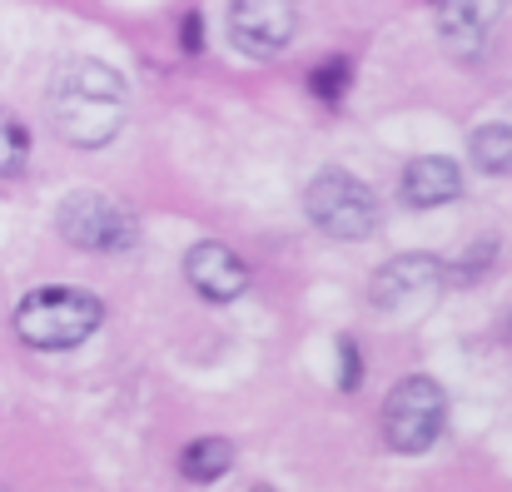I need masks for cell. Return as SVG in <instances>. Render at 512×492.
I'll list each match as a JSON object with an SVG mask.
<instances>
[{"label": "cell", "mask_w": 512, "mask_h": 492, "mask_svg": "<svg viewBox=\"0 0 512 492\" xmlns=\"http://www.w3.org/2000/svg\"><path fill=\"white\" fill-rule=\"evenodd\" d=\"M443 279H448V269L438 254H398L368 279V304L373 309H408V304H423Z\"/></svg>", "instance_id": "52a82bcc"}, {"label": "cell", "mask_w": 512, "mask_h": 492, "mask_svg": "<svg viewBox=\"0 0 512 492\" xmlns=\"http://www.w3.org/2000/svg\"><path fill=\"white\" fill-rule=\"evenodd\" d=\"M100 324H105V304H100L90 289H75V284L30 289V294L20 299V309H15L20 343H30V348H40V353L80 348Z\"/></svg>", "instance_id": "7a4b0ae2"}, {"label": "cell", "mask_w": 512, "mask_h": 492, "mask_svg": "<svg viewBox=\"0 0 512 492\" xmlns=\"http://www.w3.org/2000/svg\"><path fill=\"white\" fill-rule=\"evenodd\" d=\"M249 492H274V488H264V483H259V488H249Z\"/></svg>", "instance_id": "e0dca14e"}, {"label": "cell", "mask_w": 512, "mask_h": 492, "mask_svg": "<svg viewBox=\"0 0 512 492\" xmlns=\"http://www.w3.org/2000/svg\"><path fill=\"white\" fill-rule=\"evenodd\" d=\"M184 279H189L194 294L209 299V304H234V299L249 289L244 259H239L229 244H219V239H199V244L184 254Z\"/></svg>", "instance_id": "ba28073f"}, {"label": "cell", "mask_w": 512, "mask_h": 492, "mask_svg": "<svg viewBox=\"0 0 512 492\" xmlns=\"http://www.w3.org/2000/svg\"><path fill=\"white\" fill-rule=\"evenodd\" d=\"M503 15V0H443L438 30L453 50H478Z\"/></svg>", "instance_id": "30bf717a"}, {"label": "cell", "mask_w": 512, "mask_h": 492, "mask_svg": "<svg viewBox=\"0 0 512 492\" xmlns=\"http://www.w3.org/2000/svg\"><path fill=\"white\" fill-rule=\"evenodd\" d=\"M65 244L75 249H90V254H120V249H135L140 239V224L130 214V204L110 199V194H95V189H80L60 204L55 214Z\"/></svg>", "instance_id": "5b68a950"}, {"label": "cell", "mask_w": 512, "mask_h": 492, "mask_svg": "<svg viewBox=\"0 0 512 492\" xmlns=\"http://www.w3.org/2000/svg\"><path fill=\"white\" fill-rule=\"evenodd\" d=\"M443 423H448V393L433 378H423V373L403 378L388 393V403H383V443L393 453H403V458L428 453L438 443Z\"/></svg>", "instance_id": "277c9868"}, {"label": "cell", "mask_w": 512, "mask_h": 492, "mask_svg": "<svg viewBox=\"0 0 512 492\" xmlns=\"http://www.w3.org/2000/svg\"><path fill=\"white\" fill-rule=\"evenodd\" d=\"M403 204L408 209H438V204H453L463 194V169L448 155H423L403 169V184H398Z\"/></svg>", "instance_id": "9c48e42d"}, {"label": "cell", "mask_w": 512, "mask_h": 492, "mask_svg": "<svg viewBox=\"0 0 512 492\" xmlns=\"http://www.w3.org/2000/svg\"><path fill=\"white\" fill-rule=\"evenodd\" d=\"M25 160H30V135H25V125H20L10 110H0V179L20 174Z\"/></svg>", "instance_id": "4fadbf2b"}, {"label": "cell", "mask_w": 512, "mask_h": 492, "mask_svg": "<svg viewBox=\"0 0 512 492\" xmlns=\"http://www.w3.org/2000/svg\"><path fill=\"white\" fill-rule=\"evenodd\" d=\"M363 383V358H358V343L353 338H339V388L353 393Z\"/></svg>", "instance_id": "9a60e30c"}, {"label": "cell", "mask_w": 512, "mask_h": 492, "mask_svg": "<svg viewBox=\"0 0 512 492\" xmlns=\"http://www.w3.org/2000/svg\"><path fill=\"white\" fill-rule=\"evenodd\" d=\"M299 30V0H234L229 5V40L249 60L279 55Z\"/></svg>", "instance_id": "8992f818"}, {"label": "cell", "mask_w": 512, "mask_h": 492, "mask_svg": "<svg viewBox=\"0 0 512 492\" xmlns=\"http://www.w3.org/2000/svg\"><path fill=\"white\" fill-rule=\"evenodd\" d=\"M125 75L105 60H70L50 80V125L80 150H100L125 125Z\"/></svg>", "instance_id": "6da1fadb"}, {"label": "cell", "mask_w": 512, "mask_h": 492, "mask_svg": "<svg viewBox=\"0 0 512 492\" xmlns=\"http://www.w3.org/2000/svg\"><path fill=\"white\" fill-rule=\"evenodd\" d=\"M229 468H234L229 438H194V443L184 448V458H179V473H184L189 483H219Z\"/></svg>", "instance_id": "8fae6325"}, {"label": "cell", "mask_w": 512, "mask_h": 492, "mask_svg": "<svg viewBox=\"0 0 512 492\" xmlns=\"http://www.w3.org/2000/svg\"><path fill=\"white\" fill-rule=\"evenodd\" d=\"M179 40H184V50L194 55L199 45H204V25H199V10H189L184 15V25H179Z\"/></svg>", "instance_id": "2e32d148"}, {"label": "cell", "mask_w": 512, "mask_h": 492, "mask_svg": "<svg viewBox=\"0 0 512 492\" xmlns=\"http://www.w3.org/2000/svg\"><path fill=\"white\" fill-rule=\"evenodd\" d=\"M304 214H309V224H314L319 234H329V239H368V234L378 229V219H383L378 194H373L358 174H348V169H319V174L309 179V189H304Z\"/></svg>", "instance_id": "3957f363"}, {"label": "cell", "mask_w": 512, "mask_h": 492, "mask_svg": "<svg viewBox=\"0 0 512 492\" xmlns=\"http://www.w3.org/2000/svg\"><path fill=\"white\" fill-rule=\"evenodd\" d=\"M468 160L493 179L512 174V125H478L468 140Z\"/></svg>", "instance_id": "7c38bea8"}, {"label": "cell", "mask_w": 512, "mask_h": 492, "mask_svg": "<svg viewBox=\"0 0 512 492\" xmlns=\"http://www.w3.org/2000/svg\"><path fill=\"white\" fill-rule=\"evenodd\" d=\"M343 85H348V60H343V55L324 60V65L314 70V95H319V100H339Z\"/></svg>", "instance_id": "5bb4252c"}]
</instances>
